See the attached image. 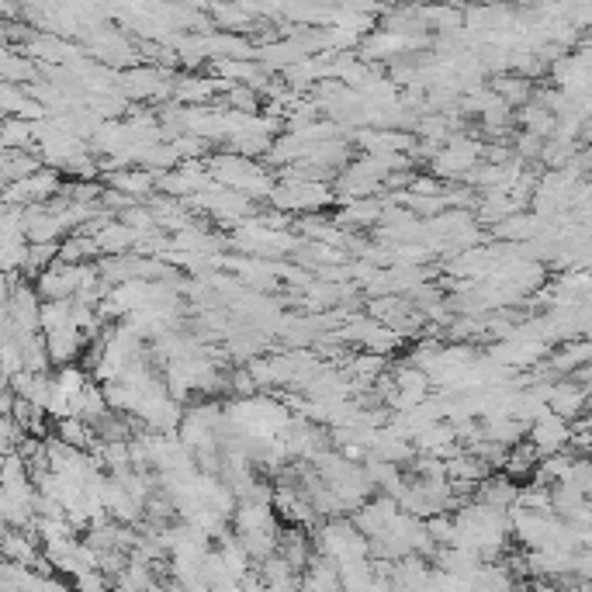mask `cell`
Returning <instances> with one entry per match:
<instances>
[{
    "instance_id": "cell-1",
    "label": "cell",
    "mask_w": 592,
    "mask_h": 592,
    "mask_svg": "<svg viewBox=\"0 0 592 592\" xmlns=\"http://www.w3.org/2000/svg\"><path fill=\"white\" fill-rule=\"evenodd\" d=\"M527 437H530V444L547 457V454H558L565 444H572V426H568L565 416H558L554 409H547L537 419H530Z\"/></svg>"
},
{
    "instance_id": "cell-2",
    "label": "cell",
    "mask_w": 592,
    "mask_h": 592,
    "mask_svg": "<svg viewBox=\"0 0 592 592\" xmlns=\"http://www.w3.org/2000/svg\"><path fill=\"white\" fill-rule=\"evenodd\" d=\"M586 399H589V388L575 385V381H561V385L547 388V402H551V409L565 419L579 416V412L586 409Z\"/></svg>"
}]
</instances>
